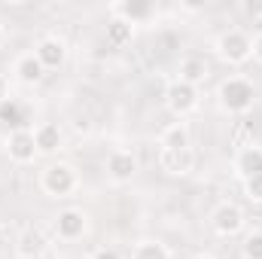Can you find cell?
<instances>
[{
	"mask_svg": "<svg viewBox=\"0 0 262 259\" xmlns=\"http://www.w3.org/2000/svg\"><path fill=\"white\" fill-rule=\"evenodd\" d=\"M256 101V89L244 76H232L220 85V107L226 113H247Z\"/></svg>",
	"mask_w": 262,
	"mask_h": 259,
	"instance_id": "cell-1",
	"label": "cell"
},
{
	"mask_svg": "<svg viewBox=\"0 0 262 259\" xmlns=\"http://www.w3.org/2000/svg\"><path fill=\"white\" fill-rule=\"evenodd\" d=\"M216 52H220V58L229 61V64H244V61L253 55V40H250L244 31L232 28V31H223V34H220Z\"/></svg>",
	"mask_w": 262,
	"mask_h": 259,
	"instance_id": "cell-2",
	"label": "cell"
},
{
	"mask_svg": "<svg viewBox=\"0 0 262 259\" xmlns=\"http://www.w3.org/2000/svg\"><path fill=\"white\" fill-rule=\"evenodd\" d=\"M40 186L52 198H64V195H70L76 189V171L70 165H64V162H55V165H49L40 174Z\"/></svg>",
	"mask_w": 262,
	"mask_h": 259,
	"instance_id": "cell-3",
	"label": "cell"
},
{
	"mask_svg": "<svg viewBox=\"0 0 262 259\" xmlns=\"http://www.w3.org/2000/svg\"><path fill=\"white\" fill-rule=\"evenodd\" d=\"M165 101H168V110H171L174 116H186V113H192L198 107V89L189 85V82L174 79V82L168 85V92H165Z\"/></svg>",
	"mask_w": 262,
	"mask_h": 259,
	"instance_id": "cell-4",
	"label": "cell"
},
{
	"mask_svg": "<svg viewBox=\"0 0 262 259\" xmlns=\"http://www.w3.org/2000/svg\"><path fill=\"white\" fill-rule=\"evenodd\" d=\"M210 226H213V232H216V235L232 238V235H238V232L244 229V210H241L238 204L226 201V204H220V207L213 210Z\"/></svg>",
	"mask_w": 262,
	"mask_h": 259,
	"instance_id": "cell-5",
	"label": "cell"
},
{
	"mask_svg": "<svg viewBox=\"0 0 262 259\" xmlns=\"http://www.w3.org/2000/svg\"><path fill=\"white\" fill-rule=\"evenodd\" d=\"M6 153H9V159L18 162V165L34 162V159L40 156V153H37V143H34V131H28V128L9 131V137H6Z\"/></svg>",
	"mask_w": 262,
	"mask_h": 259,
	"instance_id": "cell-6",
	"label": "cell"
},
{
	"mask_svg": "<svg viewBox=\"0 0 262 259\" xmlns=\"http://www.w3.org/2000/svg\"><path fill=\"white\" fill-rule=\"evenodd\" d=\"M85 226H89V220H85V213L76 210V207H64V210H58V217H55V235L64 238V241L82 238V235H85Z\"/></svg>",
	"mask_w": 262,
	"mask_h": 259,
	"instance_id": "cell-7",
	"label": "cell"
},
{
	"mask_svg": "<svg viewBox=\"0 0 262 259\" xmlns=\"http://www.w3.org/2000/svg\"><path fill=\"white\" fill-rule=\"evenodd\" d=\"M159 168L174 174V177H183L195 168V153L192 146L189 149H159Z\"/></svg>",
	"mask_w": 262,
	"mask_h": 259,
	"instance_id": "cell-8",
	"label": "cell"
},
{
	"mask_svg": "<svg viewBox=\"0 0 262 259\" xmlns=\"http://www.w3.org/2000/svg\"><path fill=\"white\" fill-rule=\"evenodd\" d=\"M34 55L40 58V64L46 67V70H55V67L64 64L67 46H64V40H58V37H43V40L37 43Z\"/></svg>",
	"mask_w": 262,
	"mask_h": 259,
	"instance_id": "cell-9",
	"label": "cell"
},
{
	"mask_svg": "<svg viewBox=\"0 0 262 259\" xmlns=\"http://www.w3.org/2000/svg\"><path fill=\"white\" fill-rule=\"evenodd\" d=\"M110 12H113V18H122V21H128V25H137V21L149 18V15L156 12V6H152L149 0H122V3H113Z\"/></svg>",
	"mask_w": 262,
	"mask_h": 259,
	"instance_id": "cell-10",
	"label": "cell"
},
{
	"mask_svg": "<svg viewBox=\"0 0 262 259\" xmlns=\"http://www.w3.org/2000/svg\"><path fill=\"white\" fill-rule=\"evenodd\" d=\"M134 171H137V159L125 153V149H116V153H110V159H107V174H110V180H116V183H125L134 177Z\"/></svg>",
	"mask_w": 262,
	"mask_h": 259,
	"instance_id": "cell-11",
	"label": "cell"
},
{
	"mask_svg": "<svg viewBox=\"0 0 262 259\" xmlns=\"http://www.w3.org/2000/svg\"><path fill=\"white\" fill-rule=\"evenodd\" d=\"M43 250H46V235L40 229H25L18 235V241H15L18 259H37V256H43Z\"/></svg>",
	"mask_w": 262,
	"mask_h": 259,
	"instance_id": "cell-12",
	"label": "cell"
},
{
	"mask_svg": "<svg viewBox=\"0 0 262 259\" xmlns=\"http://www.w3.org/2000/svg\"><path fill=\"white\" fill-rule=\"evenodd\" d=\"M34 143H37V153L49 156V153L61 149L64 134H61V128H58L55 122H43V125H37V128H34Z\"/></svg>",
	"mask_w": 262,
	"mask_h": 259,
	"instance_id": "cell-13",
	"label": "cell"
},
{
	"mask_svg": "<svg viewBox=\"0 0 262 259\" xmlns=\"http://www.w3.org/2000/svg\"><path fill=\"white\" fill-rule=\"evenodd\" d=\"M235 171H238V177L247 183L250 177H256L262 174V149L259 146H244L241 153H238V159H235Z\"/></svg>",
	"mask_w": 262,
	"mask_h": 259,
	"instance_id": "cell-14",
	"label": "cell"
},
{
	"mask_svg": "<svg viewBox=\"0 0 262 259\" xmlns=\"http://www.w3.org/2000/svg\"><path fill=\"white\" fill-rule=\"evenodd\" d=\"M43 76H46V67L40 64V58H37L34 52L21 55V58L15 61V79H18V82H25V85H37Z\"/></svg>",
	"mask_w": 262,
	"mask_h": 259,
	"instance_id": "cell-15",
	"label": "cell"
},
{
	"mask_svg": "<svg viewBox=\"0 0 262 259\" xmlns=\"http://www.w3.org/2000/svg\"><path fill=\"white\" fill-rule=\"evenodd\" d=\"M177 79L180 82H189V85H201L204 79H207V61L201 58V55H186L183 61H180V67H177Z\"/></svg>",
	"mask_w": 262,
	"mask_h": 259,
	"instance_id": "cell-16",
	"label": "cell"
},
{
	"mask_svg": "<svg viewBox=\"0 0 262 259\" xmlns=\"http://www.w3.org/2000/svg\"><path fill=\"white\" fill-rule=\"evenodd\" d=\"M159 146L162 149H189V128L183 122L168 125L162 131V137H159Z\"/></svg>",
	"mask_w": 262,
	"mask_h": 259,
	"instance_id": "cell-17",
	"label": "cell"
},
{
	"mask_svg": "<svg viewBox=\"0 0 262 259\" xmlns=\"http://www.w3.org/2000/svg\"><path fill=\"white\" fill-rule=\"evenodd\" d=\"M131 37H134V25H128V21H122V18H110L107 21V43L110 46H128Z\"/></svg>",
	"mask_w": 262,
	"mask_h": 259,
	"instance_id": "cell-18",
	"label": "cell"
},
{
	"mask_svg": "<svg viewBox=\"0 0 262 259\" xmlns=\"http://www.w3.org/2000/svg\"><path fill=\"white\" fill-rule=\"evenodd\" d=\"M0 125H9L12 131L25 128V107L15 98H9V101L0 104Z\"/></svg>",
	"mask_w": 262,
	"mask_h": 259,
	"instance_id": "cell-19",
	"label": "cell"
},
{
	"mask_svg": "<svg viewBox=\"0 0 262 259\" xmlns=\"http://www.w3.org/2000/svg\"><path fill=\"white\" fill-rule=\"evenodd\" d=\"M131 259H171V253H168V247L159 244V241H143V244L134 247V256Z\"/></svg>",
	"mask_w": 262,
	"mask_h": 259,
	"instance_id": "cell-20",
	"label": "cell"
},
{
	"mask_svg": "<svg viewBox=\"0 0 262 259\" xmlns=\"http://www.w3.org/2000/svg\"><path fill=\"white\" fill-rule=\"evenodd\" d=\"M241 256L244 259H262V232H250L241 244Z\"/></svg>",
	"mask_w": 262,
	"mask_h": 259,
	"instance_id": "cell-21",
	"label": "cell"
},
{
	"mask_svg": "<svg viewBox=\"0 0 262 259\" xmlns=\"http://www.w3.org/2000/svg\"><path fill=\"white\" fill-rule=\"evenodd\" d=\"M244 189H247V198H250V201H262V174L250 177V180L244 183Z\"/></svg>",
	"mask_w": 262,
	"mask_h": 259,
	"instance_id": "cell-22",
	"label": "cell"
},
{
	"mask_svg": "<svg viewBox=\"0 0 262 259\" xmlns=\"http://www.w3.org/2000/svg\"><path fill=\"white\" fill-rule=\"evenodd\" d=\"M92 259H122L119 256V250H113V247H101V250H95Z\"/></svg>",
	"mask_w": 262,
	"mask_h": 259,
	"instance_id": "cell-23",
	"label": "cell"
},
{
	"mask_svg": "<svg viewBox=\"0 0 262 259\" xmlns=\"http://www.w3.org/2000/svg\"><path fill=\"white\" fill-rule=\"evenodd\" d=\"M9 98H12V95H9V79L0 73V104H3V101H9Z\"/></svg>",
	"mask_w": 262,
	"mask_h": 259,
	"instance_id": "cell-24",
	"label": "cell"
},
{
	"mask_svg": "<svg viewBox=\"0 0 262 259\" xmlns=\"http://www.w3.org/2000/svg\"><path fill=\"white\" fill-rule=\"evenodd\" d=\"M253 58H256V61H262V34L253 40Z\"/></svg>",
	"mask_w": 262,
	"mask_h": 259,
	"instance_id": "cell-25",
	"label": "cell"
},
{
	"mask_svg": "<svg viewBox=\"0 0 262 259\" xmlns=\"http://www.w3.org/2000/svg\"><path fill=\"white\" fill-rule=\"evenodd\" d=\"M244 12H250V15H262V3H244Z\"/></svg>",
	"mask_w": 262,
	"mask_h": 259,
	"instance_id": "cell-26",
	"label": "cell"
},
{
	"mask_svg": "<svg viewBox=\"0 0 262 259\" xmlns=\"http://www.w3.org/2000/svg\"><path fill=\"white\" fill-rule=\"evenodd\" d=\"M192 259H210V256H204V253H198V256H192Z\"/></svg>",
	"mask_w": 262,
	"mask_h": 259,
	"instance_id": "cell-27",
	"label": "cell"
},
{
	"mask_svg": "<svg viewBox=\"0 0 262 259\" xmlns=\"http://www.w3.org/2000/svg\"><path fill=\"white\" fill-rule=\"evenodd\" d=\"M0 247H3V229H0Z\"/></svg>",
	"mask_w": 262,
	"mask_h": 259,
	"instance_id": "cell-28",
	"label": "cell"
},
{
	"mask_svg": "<svg viewBox=\"0 0 262 259\" xmlns=\"http://www.w3.org/2000/svg\"><path fill=\"white\" fill-rule=\"evenodd\" d=\"M0 46H3V28H0Z\"/></svg>",
	"mask_w": 262,
	"mask_h": 259,
	"instance_id": "cell-29",
	"label": "cell"
}]
</instances>
